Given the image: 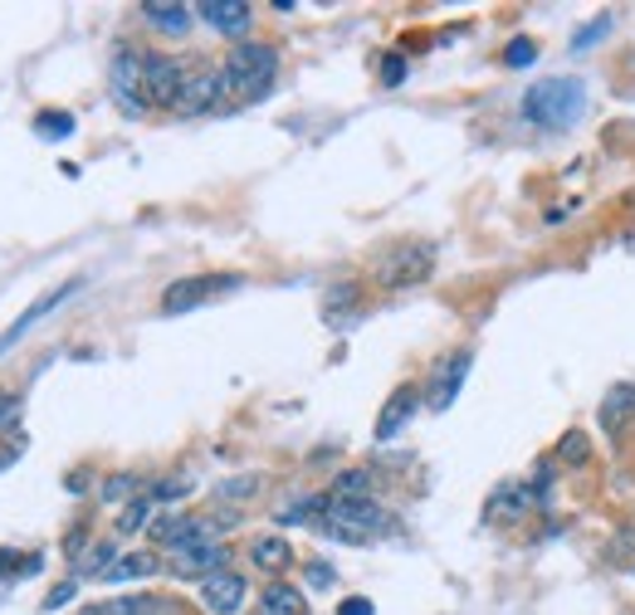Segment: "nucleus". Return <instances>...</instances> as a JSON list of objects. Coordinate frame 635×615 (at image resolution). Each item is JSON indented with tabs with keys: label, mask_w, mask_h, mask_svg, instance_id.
<instances>
[{
	"label": "nucleus",
	"mask_w": 635,
	"mask_h": 615,
	"mask_svg": "<svg viewBox=\"0 0 635 615\" xmlns=\"http://www.w3.org/2000/svg\"><path fill=\"white\" fill-rule=\"evenodd\" d=\"M157 498H162V504H172V498H186V484H181V478H162V484H157Z\"/></svg>",
	"instance_id": "obj_30"
},
{
	"label": "nucleus",
	"mask_w": 635,
	"mask_h": 615,
	"mask_svg": "<svg viewBox=\"0 0 635 615\" xmlns=\"http://www.w3.org/2000/svg\"><path fill=\"white\" fill-rule=\"evenodd\" d=\"M337 615H377V611H372V601H367V596H347L343 606H337Z\"/></svg>",
	"instance_id": "obj_31"
},
{
	"label": "nucleus",
	"mask_w": 635,
	"mask_h": 615,
	"mask_svg": "<svg viewBox=\"0 0 635 615\" xmlns=\"http://www.w3.org/2000/svg\"><path fill=\"white\" fill-rule=\"evenodd\" d=\"M309 586H318V591L333 586V567H327V562H309Z\"/></svg>",
	"instance_id": "obj_28"
},
{
	"label": "nucleus",
	"mask_w": 635,
	"mask_h": 615,
	"mask_svg": "<svg viewBox=\"0 0 635 615\" xmlns=\"http://www.w3.org/2000/svg\"><path fill=\"white\" fill-rule=\"evenodd\" d=\"M635 420V381H616L606 391V401H601V425L606 430H621Z\"/></svg>",
	"instance_id": "obj_14"
},
{
	"label": "nucleus",
	"mask_w": 635,
	"mask_h": 615,
	"mask_svg": "<svg viewBox=\"0 0 635 615\" xmlns=\"http://www.w3.org/2000/svg\"><path fill=\"white\" fill-rule=\"evenodd\" d=\"M265 611L269 615H303V596L293 586H283V581H275V586L265 591Z\"/></svg>",
	"instance_id": "obj_17"
},
{
	"label": "nucleus",
	"mask_w": 635,
	"mask_h": 615,
	"mask_svg": "<svg viewBox=\"0 0 635 615\" xmlns=\"http://www.w3.org/2000/svg\"><path fill=\"white\" fill-rule=\"evenodd\" d=\"M532 60H538V40H528V34H518V40L504 44V64L508 68H528Z\"/></svg>",
	"instance_id": "obj_21"
},
{
	"label": "nucleus",
	"mask_w": 635,
	"mask_h": 615,
	"mask_svg": "<svg viewBox=\"0 0 635 615\" xmlns=\"http://www.w3.org/2000/svg\"><path fill=\"white\" fill-rule=\"evenodd\" d=\"M220 98H225V74H220V68H211V64H201V68H191V74H186V88H181L176 112L196 118V112H211Z\"/></svg>",
	"instance_id": "obj_8"
},
{
	"label": "nucleus",
	"mask_w": 635,
	"mask_h": 615,
	"mask_svg": "<svg viewBox=\"0 0 635 615\" xmlns=\"http://www.w3.org/2000/svg\"><path fill=\"white\" fill-rule=\"evenodd\" d=\"M176 576H215V572H225V547L220 542H196V547H186V552H176V567H172Z\"/></svg>",
	"instance_id": "obj_13"
},
{
	"label": "nucleus",
	"mask_w": 635,
	"mask_h": 615,
	"mask_svg": "<svg viewBox=\"0 0 635 615\" xmlns=\"http://www.w3.org/2000/svg\"><path fill=\"white\" fill-rule=\"evenodd\" d=\"M157 562L147 552H132V557H118V567H108V581H138V576H152Z\"/></svg>",
	"instance_id": "obj_18"
},
{
	"label": "nucleus",
	"mask_w": 635,
	"mask_h": 615,
	"mask_svg": "<svg viewBox=\"0 0 635 615\" xmlns=\"http://www.w3.org/2000/svg\"><path fill=\"white\" fill-rule=\"evenodd\" d=\"M333 498H372V474L367 470H343L333 484Z\"/></svg>",
	"instance_id": "obj_19"
},
{
	"label": "nucleus",
	"mask_w": 635,
	"mask_h": 615,
	"mask_svg": "<svg viewBox=\"0 0 635 615\" xmlns=\"http://www.w3.org/2000/svg\"><path fill=\"white\" fill-rule=\"evenodd\" d=\"M611 25H616V15H596L586 30H577V34H572V50H592L596 40H606V34H611Z\"/></svg>",
	"instance_id": "obj_23"
},
{
	"label": "nucleus",
	"mask_w": 635,
	"mask_h": 615,
	"mask_svg": "<svg viewBox=\"0 0 635 615\" xmlns=\"http://www.w3.org/2000/svg\"><path fill=\"white\" fill-rule=\"evenodd\" d=\"M35 132L50 137V142H60V137L74 132V112H40V118H35Z\"/></svg>",
	"instance_id": "obj_22"
},
{
	"label": "nucleus",
	"mask_w": 635,
	"mask_h": 615,
	"mask_svg": "<svg viewBox=\"0 0 635 615\" xmlns=\"http://www.w3.org/2000/svg\"><path fill=\"white\" fill-rule=\"evenodd\" d=\"M132 488H138V484H132V478H128V474H112V478H108V484H104V498H108V504H122V498H128V494H132Z\"/></svg>",
	"instance_id": "obj_25"
},
{
	"label": "nucleus",
	"mask_w": 635,
	"mask_h": 615,
	"mask_svg": "<svg viewBox=\"0 0 635 615\" xmlns=\"http://www.w3.org/2000/svg\"><path fill=\"white\" fill-rule=\"evenodd\" d=\"M15 416H20V401H15L10 391H0V425H10Z\"/></svg>",
	"instance_id": "obj_32"
},
{
	"label": "nucleus",
	"mask_w": 635,
	"mask_h": 615,
	"mask_svg": "<svg viewBox=\"0 0 635 615\" xmlns=\"http://www.w3.org/2000/svg\"><path fill=\"white\" fill-rule=\"evenodd\" d=\"M249 557H255V567H265V572H283V567L293 562V547L283 538H255Z\"/></svg>",
	"instance_id": "obj_16"
},
{
	"label": "nucleus",
	"mask_w": 635,
	"mask_h": 615,
	"mask_svg": "<svg viewBox=\"0 0 635 615\" xmlns=\"http://www.w3.org/2000/svg\"><path fill=\"white\" fill-rule=\"evenodd\" d=\"M147 512H152V508H147V498H138V504H128V512H122L118 528H122V532H138L142 522H147Z\"/></svg>",
	"instance_id": "obj_26"
},
{
	"label": "nucleus",
	"mask_w": 635,
	"mask_h": 615,
	"mask_svg": "<svg viewBox=\"0 0 635 615\" xmlns=\"http://www.w3.org/2000/svg\"><path fill=\"white\" fill-rule=\"evenodd\" d=\"M245 576H235V572H215V576H206L201 581V601H206V611H215V615H235L245 606Z\"/></svg>",
	"instance_id": "obj_11"
},
{
	"label": "nucleus",
	"mask_w": 635,
	"mask_h": 615,
	"mask_svg": "<svg viewBox=\"0 0 635 615\" xmlns=\"http://www.w3.org/2000/svg\"><path fill=\"white\" fill-rule=\"evenodd\" d=\"M64 601H74V581H64V586H54V591H50V601H44V606L54 611V606H64Z\"/></svg>",
	"instance_id": "obj_33"
},
{
	"label": "nucleus",
	"mask_w": 635,
	"mask_h": 615,
	"mask_svg": "<svg viewBox=\"0 0 635 615\" xmlns=\"http://www.w3.org/2000/svg\"><path fill=\"white\" fill-rule=\"evenodd\" d=\"M558 454H562V464H586V435H582V430H567Z\"/></svg>",
	"instance_id": "obj_24"
},
{
	"label": "nucleus",
	"mask_w": 635,
	"mask_h": 615,
	"mask_svg": "<svg viewBox=\"0 0 635 615\" xmlns=\"http://www.w3.org/2000/svg\"><path fill=\"white\" fill-rule=\"evenodd\" d=\"M470 352H455L450 362H440L435 367V381H430V410H450L455 406V396H460V386H464V376H470Z\"/></svg>",
	"instance_id": "obj_10"
},
{
	"label": "nucleus",
	"mask_w": 635,
	"mask_h": 615,
	"mask_svg": "<svg viewBox=\"0 0 635 615\" xmlns=\"http://www.w3.org/2000/svg\"><path fill=\"white\" fill-rule=\"evenodd\" d=\"M582 112H586V84L582 78H538V84L524 94V118L528 122H538V128H548V132H562V128H572V122H582Z\"/></svg>",
	"instance_id": "obj_1"
},
{
	"label": "nucleus",
	"mask_w": 635,
	"mask_h": 615,
	"mask_svg": "<svg viewBox=\"0 0 635 615\" xmlns=\"http://www.w3.org/2000/svg\"><path fill=\"white\" fill-rule=\"evenodd\" d=\"M142 20L152 30H162V34H186L191 30V10L186 6H166V0H147Z\"/></svg>",
	"instance_id": "obj_15"
},
{
	"label": "nucleus",
	"mask_w": 635,
	"mask_h": 615,
	"mask_svg": "<svg viewBox=\"0 0 635 615\" xmlns=\"http://www.w3.org/2000/svg\"><path fill=\"white\" fill-rule=\"evenodd\" d=\"M142 68H147V98H152L157 108H176L181 88H186V68H181L172 54H142Z\"/></svg>",
	"instance_id": "obj_6"
},
{
	"label": "nucleus",
	"mask_w": 635,
	"mask_h": 615,
	"mask_svg": "<svg viewBox=\"0 0 635 615\" xmlns=\"http://www.w3.org/2000/svg\"><path fill=\"white\" fill-rule=\"evenodd\" d=\"M406 78V60L401 54H387V64H381V84H401Z\"/></svg>",
	"instance_id": "obj_27"
},
{
	"label": "nucleus",
	"mask_w": 635,
	"mask_h": 615,
	"mask_svg": "<svg viewBox=\"0 0 635 615\" xmlns=\"http://www.w3.org/2000/svg\"><path fill=\"white\" fill-rule=\"evenodd\" d=\"M108 84H112V98H118V108L128 112V118H142L147 112V68H142V54L132 50H118L112 54V68H108Z\"/></svg>",
	"instance_id": "obj_3"
},
{
	"label": "nucleus",
	"mask_w": 635,
	"mask_h": 615,
	"mask_svg": "<svg viewBox=\"0 0 635 615\" xmlns=\"http://www.w3.org/2000/svg\"><path fill=\"white\" fill-rule=\"evenodd\" d=\"M225 289H240V273H196V279H176L172 289L162 293V313L176 317V313H191V308L211 303L215 293Z\"/></svg>",
	"instance_id": "obj_4"
},
{
	"label": "nucleus",
	"mask_w": 635,
	"mask_h": 615,
	"mask_svg": "<svg viewBox=\"0 0 635 615\" xmlns=\"http://www.w3.org/2000/svg\"><path fill=\"white\" fill-rule=\"evenodd\" d=\"M416 406H421V391H416V386H396V391L387 396V406H381V416H377V440L401 435L406 420L416 416Z\"/></svg>",
	"instance_id": "obj_12"
},
{
	"label": "nucleus",
	"mask_w": 635,
	"mask_h": 615,
	"mask_svg": "<svg viewBox=\"0 0 635 615\" xmlns=\"http://www.w3.org/2000/svg\"><path fill=\"white\" fill-rule=\"evenodd\" d=\"M430 269H435V249L430 245H401V249H391V255L381 259L377 279L387 283V289H411V283H421Z\"/></svg>",
	"instance_id": "obj_5"
},
{
	"label": "nucleus",
	"mask_w": 635,
	"mask_h": 615,
	"mask_svg": "<svg viewBox=\"0 0 635 615\" xmlns=\"http://www.w3.org/2000/svg\"><path fill=\"white\" fill-rule=\"evenodd\" d=\"M196 15L206 20L215 34H230V40H240V34H249V25H255V10H249L245 0H206Z\"/></svg>",
	"instance_id": "obj_9"
},
{
	"label": "nucleus",
	"mask_w": 635,
	"mask_h": 615,
	"mask_svg": "<svg viewBox=\"0 0 635 615\" xmlns=\"http://www.w3.org/2000/svg\"><path fill=\"white\" fill-rule=\"evenodd\" d=\"M220 74H225V98L255 102L259 94H269V84H275L279 50L275 44H240V50H230V60L220 64Z\"/></svg>",
	"instance_id": "obj_2"
},
{
	"label": "nucleus",
	"mask_w": 635,
	"mask_h": 615,
	"mask_svg": "<svg viewBox=\"0 0 635 615\" xmlns=\"http://www.w3.org/2000/svg\"><path fill=\"white\" fill-rule=\"evenodd\" d=\"M104 562H112V547L104 542V547H94V552H88V562H84V572H104L108 576V567Z\"/></svg>",
	"instance_id": "obj_29"
},
{
	"label": "nucleus",
	"mask_w": 635,
	"mask_h": 615,
	"mask_svg": "<svg viewBox=\"0 0 635 615\" xmlns=\"http://www.w3.org/2000/svg\"><path fill=\"white\" fill-rule=\"evenodd\" d=\"M78 289H84V279H69V283H60V289H50V293H44V299H35V303H30L25 313H20L15 323L6 327V337H0V357H6V352L15 347V342L25 337V333H30V327H35V323H44V317L54 313V308H64V303H69Z\"/></svg>",
	"instance_id": "obj_7"
},
{
	"label": "nucleus",
	"mask_w": 635,
	"mask_h": 615,
	"mask_svg": "<svg viewBox=\"0 0 635 615\" xmlns=\"http://www.w3.org/2000/svg\"><path fill=\"white\" fill-rule=\"evenodd\" d=\"M162 601H152V596H118V601H104L98 606V615H152Z\"/></svg>",
	"instance_id": "obj_20"
}]
</instances>
